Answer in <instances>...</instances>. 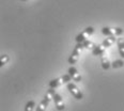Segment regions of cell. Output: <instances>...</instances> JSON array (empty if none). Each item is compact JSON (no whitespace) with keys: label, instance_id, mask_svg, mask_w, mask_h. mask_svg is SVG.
<instances>
[{"label":"cell","instance_id":"obj_14","mask_svg":"<svg viewBox=\"0 0 124 111\" xmlns=\"http://www.w3.org/2000/svg\"><path fill=\"white\" fill-rule=\"evenodd\" d=\"M124 66V61L123 60H116L111 63V67L112 68H120V67H123Z\"/></svg>","mask_w":124,"mask_h":111},{"label":"cell","instance_id":"obj_7","mask_svg":"<svg viewBox=\"0 0 124 111\" xmlns=\"http://www.w3.org/2000/svg\"><path fill=\"white\" fill-rule=\"evenodd\" d=\"M69 74L71 75L72 79H73L75 82H80V81L82 80V77H81L80 73H79V72L77 71V68L74 67L73 65H72L71 67L69 68Z\"/></svg>","mask_w":124,"mask_h":111},{"label":"cell","instance_id":"obj_3","mask_svg":"<svg viewBox=\"0 0 124 111\" xmlns=\"http://www.w3.org/2000/svg\"><path fill=\"white\" fill-rule=\"evenodd\" d=\"M85 48L84 44L82 43H77V45L75 46L73 52H72V55L70 56L69 58V64H71V65H73V64H75L77 61H78L79 59V56H80V52L81 50Z\"/></svg>","mask_w":124,"mask_h":111},{"label":"cell","instance_id":"obj_15","mask_svg":"<svg viewBox=\"0 0 124 111\" xmlns=\"http://www.w3.org/2000/svg\"><path fill=\"white\" fill-rule=\"evenodd\" d=\"M35 107V102L34 100H29L25 106V111H33Z\"/></svg>","mask_w":124,"mask_h":111},{"label":"cell","instance_id":"obj_8","mask_svg":"<svg viewBox=\"0 0 124 111\" xmlns=\"http://www.w3.org/2000/svg\"><path fill=\"white\" fill-rule=\"evenodd\" d=\"M54 102H55V106H56L57 110L62 111L65 109V106H64V103H63V99H62L61 95L58 94L57 92H56V94L54 95Z\"/></svg>","mask_w":124,"mask_h":111},{"label":"cell","instance_id":"obj_6","mask_svg":"<svg viewBox=\"0 0 124 111\" xmlns=\"http://www.w3.org/2000/svg\"><path fill=\"white\" fill-rule=\"evenodd\" d=\"M68 90L70 92H71V94L73 95V96L75 97L76 99H78V100H80L82 99V97H84V95H82V93L81 91L78 89V87L76 86L75 83H72V82H69L68 83Z\"/></svg>","mask_w":124,"mask_h":111},{"label":"cell","instance_id":"obj_16","mask_svg":"<svg viewBox=\"0 0 124 111\" xmlns=\"http://www.w3.org/2000/svg\"><path fill=\"white\" fill-rule=\"evenodd\" d=\"M9 60H10L9 56H8V55H2V56H1V58H0V66L2 67L3 65H6Z\"/></svg>","mask_w":124,"mask_h":111},{"label":"cell","instance_id":"obj_17","mask_svg":"<svg viewBox=\"0 0 124 111\" xmlns=\"http://www.w3.org/2000/svg\"><path fill=\"white\" fill-rule=\"evenodd\" d=\"M22 1H27V0H22Z\"/></svg>","mask_w":124,"mask_h":111},{"label":"cell","instance_id":"obj_2","mask_svg":"<svg viewBox=\"0 0 124 111\" xmlns=\"http://www.w3.org/2000/svg\"><path fill=\"white\" fill-rule=\"evenodd\" d=\"M71 80H72L71 75H70V74H65V75H62V76H60L59 78H56V79L50 80L49 83H48V86H49V88H54V89H56V88L61 87L62 84H64V83H69Z\"/></svg>","mask_w":124,"mask_h":111},{"label":"cell","instance_id":"obj_10","mask_svg":"<svg viewBox=\"0 0 124 111\" xmlns=\"http://www.w3.org/2000/svg\"><path fill=\"white\" fill-rule=\"evenodd\" d=\"M117 44H118V49L120 52V56L124 59V38L119 37L117 38Z\"/></svg>","mask_w":124,"mask_h":111},{"label":"cell","instance_id":"obj_13","mask_svg":"<svg viewBox=\"0 0 124 111\" xmlns=\"http://www.w3.org/2000/svg\"><path fill=\"white\" fill-rule=\"evenodd\" d=\"M82 44H84V46H85V48H86V49H92V50L94 49V48L97 46L96 44H94L93 42H91V41H90V40L85 41V42L82 43Z\"/></svg>","mask_w":124,"mask_h":111},{"label":"cell","instance_id":"obj_11","mask_svg":"<svg viewBox=\"0 0 124 111\" xmlns=\"http://www.w3.org/2000/svg\"><path fill=\"white\" fill-rule=\"evenodd\" d=\"M116 37H108L107 38H105L104 41H103V46L104 47H106V48H108V47H110V46H112L113 44H115V42H116Z\"/></svg>","mask_w":124,"mask_h":111},{"label":"cell","instance_id":"obj_1","mask_svg":"<svg viewBox=\"0 0 124 111\" xmlns=\"http://www.w3.org/2000/svg\"><path fill=\"white\" fill-rule=\"evenodd\" d=\"M55 94H56L55 89H54V88H49V90L46 92V94H45V96H44L43 100L38 105L37 110H35V111H45L46 108H47L48 105H49L50 100L54 99V95H55Z\"/></svg>","mask_w":124,"mask_h":111},{"label":"cell","instance_id":"obj_12","mask_svg":"<svg viewBox=\"0 0 124 111\" xmlns=\"http://www.w3.org/2000/svg\"><path fill=\"white\" fill-rule=\"evenodd\" d=\"M111 66V63L109 62V59L107 57L103 56L102 57V67L103 69H109V67Z\"/></svg>","mask_w":124,"mask_h":111},{"label":"cell","instance_id":"obj_4","mask_svg":"<svg viewBox=\"0 0 124 111\" xmlns=\"http://www.w3.org/2000/svg\"><path fill=\"white\" fill-rule=\"evenodd\" d=\"M123 29L113 27H104L102 29V33L106 37H120L123 34Z\"/></svg>","mask_w":124,"mask_h":111},{"label":"cell","instance_id":"obj_9","mask_svg":"<svg viewBox=\"0 0 124 111\" xmlns=\"http://www.w3.org/2000/svg\"><path fill=\"white\" fill-rule=\"evenodd\" d=\"M105 50H106V47L103 46V44H101V45H97L96 47L92 50V55L93 56H104Z\"/></svg>","mask_w":124,"mask_h":111},{"label":"cell","instance_id":"obj_5","mask_svg":"<svg viewBox=\"0 0 124 111\" xmlns=\"http://www.w3.org/2000/svg\"><path fill=\"white\" fill-rule=\"evenodd\" d=\"M94 33V29H93L92 27H88V28H86L82 32H80L78 35L76 37V42L77 43H84L85 41H87L88 38H89L91 35Z\"/></svg>","mask_w":124,"mask_h":111}]
</instances>
